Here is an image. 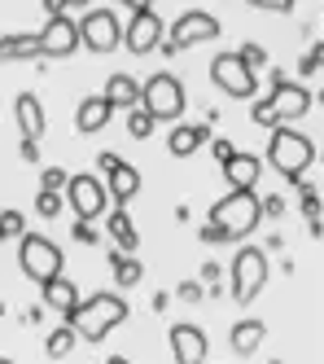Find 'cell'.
<instances>
[{
    "label": "cell",
    "mask_w": 324,
    "mask_h": 364,
    "mask_svg": "<svg viewBox=\"0 0 324 364\" xmlns=\"http://www.w3.org/2000/svg\"><path fill=\"white\" fill-rule=\"evenodd\" d=\"M315 163V141L307 132H298V127H276L272 136H267V167L281 171L293 189L307 185V167Z\"/></svg>",
    "instance_id": "cell-1"
},
{
    "label": "cell",
    "mask_w": 324,
    "mask_h": 364,
    "mask_svg": "<svg viewBox=\"0 0 324 364\" xmlns=\"http://www.w3.org/2000/svg\"><path fill=\"white\" fill-rule=\"evenodd\" d=\"M127 316H131L127 303H123L114 290H101V294H92V299L79 303V311H75L66 325H70L79 338H84V343H105V338H110Z\"/></svg>",
    "instance_id": "cell-2"
},
{
    "label": "cell",
    "mask_w": 324,
    "mask_h": 364,
    "mask_svg": "<svg viewBox=\"0 0 324 364\" xmlns=\"http://www.w3.org/2000/svg\"><path fill=\"white\" fill-rule=\"evenodd\" d=\"M267 106H272V114H276L281 127H289L293 119H303L315 106V92L307 84H298V80H289L285 70L267 66Z\"/></svg>",
    "instance_id": "cell-3"
},
{
    "label": "cell",
    "mask_w": 324,
    "mask_h": 364,
    "mask_svg": "<svg viewBox=\"0 0 324 364\" xmlns=\"http://www.w3.org/2000/svg\"><path fill=\"white\" fill-rule=\"evenodd\" d=\"M263 220V198L259 193H224L220 202L210 206V224H220L232 242L250 237Z\"/></svg>",
    "instance_id": "cell-4"
},
{
    "label": "cell",
    "mask_w": 324,
    "mask_h": 364,
    "mask_svg": "<svg viewBox=\"0 0 324 364\" xmlns=\"http://www.w3.org/2000/svg\"><path fill=\"white\" fill-rule=\"evenodd\" d=\"M62 264H66L62 246L53 242V237H44V232H26V237L18 242V268H22V277L48 285V281L62 277Z\"/></svg>",
    "instance_id": "cell-5"
},
{
    "label": "cell",
    "mask_w": 324,
    "mask_h": 364,
    "mask_svg": "<svg viewBox=\"0 0 324 364\" xmlns=\"http://www.w3.org/2000/svg\"><path fill=\"white\" fill-rule=\"evenodd\" d=\"M267 277H272V268H267V250L241 246V250L232 255V303H241V307L254 303V299L263 294Z\"/></svg>",
    "instance_id": "cell-6"
},
{
    "label": "cell",
    "mask_w": 324,
    "mask_h": 364,
    "mask_svg": "<svg viewBox=\"0 0 324 364\" xmlns=\"http://www.w3.org/2000/svg\"><path fill=\"white\" fill-rule=\"evenodd\" d=\"M215 36H220V18L206 14V9H188V14H180L167 27V40H162L158 48H162V58H176V53H184V48L206 44Z\"/></svg>",
    "instance_id": "cell-7"
},
{
    "label": "cell",
    "mask_w": 324,
    "mask_h": 364,
    "mask_svg": "<svg viewBox=\"0 0 324 364\" xmlns=\"http://www.w3.org/2000/svg\"><path fill=\"white\" fill-rule=\"evenodd\" d=\"M66 202H70V211L79 215V224H97L101 215H110V189H105V180L92 176V171H75L70 176Z\"/></svg>",
    "instance_id": "cell-8"
},
{
    "label": "cell",
    "mask_w": 324,
    "mask_h": 364,
    "mask_svg": "<svg viewBox=\"0 0 324 364\" xmlns=\"http://www.w3.org/2000/svg\"><path fill=\"white\" fill-rule=\"evenodd\" d=\"M141 106L162 123V119H167V123H176L180 114H184V106H188V101H184V84L176 80V75L171 70H158V75H149V80L141 84Z\"/></svg>",
    "instance_id": "cell-9"
},
{
    "label": "cell",
    "mask_w": 324,
    "mask_h": 364,
    "mask_svg": "<svg viewBox=\"0 0 324 364\" xmlns=\"http://www.w3.org/2000/svg\"><path fill=\"white\" fill-rule=\"evenodd\" d=\"M123 44H127V53H153V48L162 44V14L149 5V0H131L127 5V31H123Z\"/></svg>",
    "instance_id": "cell-10"
},
{
    "label": "cell",
    "mask_w": 324,
    "mask_h": 364,
    "mask_svg": "<svg viewBox=\"0 0 324 364\" xmlns=\"http://www.w3.org/2000/svg\"><path fill=\"white\" fill-rule=\"evenodd\" d=\"M79 44L88 48V53H114L123 44V22L114 9H88L79 18Z\"/></svg>",
    "instance_id": "cell-11"
},
{
    "label": "cell",
    "mask_w": 324,
    "mask_h": 364,
    "mask_svg": "<svg viewBox=\"0 0 324 364\" xmlns=\"http://www.w3.org/2000/svg\"><path fill=\"white\" fill-rule=\"evenodd\" d=\"M210 80H215V88H220V92H228L237 101H250L259 92V75L241 62L237 53H220V58H215L210 62Z\"/></svg>",
    "instance_id": "cell-12"
},
{
    "label": "cell",
    "mask_w": 324,
    "mask_h": 364,
    "mask_svg": "<svg viewBox=\"0 0 324 364\" xmlns=\"http://www.w3.org/2000/svg\"><path fill=\"white\" fill-rule=\"evenodd\" d=\"M75 48H79V22L70 14H48L44 31H40V58L62 62V58L75 53Z\"/></svg>",
    "instance_id": "cell-13"
},
{
    "label": "cell",
    "mask_w": 324,
    "mask_h": 364,
    "mask_svg": "<svg viewBox=\"0 0 324 364\" xmlns=\"http://www.w3.org/2000/svg\"><path fill=\"white\" fill-rule=\"evenodd\" d=\"M167 338H171V355H176V364H206L210 338H206L198 325H188V321H176Z\"/></svg>",
    "instance_id": "cell-14"
},
{
    "label": "cell",
    "mask_w": 324,
    "mask_h": 364,
    "mask_svg": "<svg viewBox=\"0 0 324 364\" xmlns=\"http://www.w3.org/2000/svg\"><path fill=\"white\" fill-rule=\"evenodd\" d=\"M263 176V159H254V154H232V159L224 163V180H228V193H254Z\"/></svg>",
    "instance_id": "cell-15"
},
{
    "label": "cell",
    "mask_w": 324,
    "mask_h": 364,
    "mask_svg": "<svg viewBox=\"0 0 324 364\" xmlns=\"http://www.w3.org/2000/svg\"><path fill=\"white\" fill-rule=\"evenodd\" d=\"M40 303H44V311H58L62 316V325L79 311V290H75V281H66V277H58V281H48V285H40Z\"/></svg>",
    "instance_id": "cell-16"
},
{
    "label": "cell",
    "mask_w": 324,
    "mask_h": 364,
    "mask_svg": "<svg viewBox=\"0 0 324 364\" xmlns=\"http://www.w3.org/2000/svg\"><path fill=\"white\" fill-rule=\"evenodd\" d=\"M14 114H18V127H22V141H40V136H44L48 119H44V106H40L36 92H18Z\"/></svg>",
    "instance_id": "cell-17"
},
{
    "label": "cell",
    "mask_w": 324,
    "mask_h": 364,
    "mask_svg": "<svg viewBox=\"0 0 324 364\" xmlns=\"http://www.w3.org/2000/svg\"><path fill=\"white\" fill-rule=\"evenodd\" d=\"M110 114H114V106H110L101 92H92V97H84V101L75 106V127H79L84 136H92V132H101V127L110 123Z\"/></svg>",
    "instance_id": "cell-18"
},
{
    "label": "cell",
    "mask_w": 324,
    "mask_h": 364,
    "mask_svg": "<svg viewBox=\"0 0 324 364\" xmlns=\"http://www.w3.org/2000/svg\"><path fill=\"white\" fill-rule=\"evenodd\" d=\"M101 97L110 101L114 110H127V114H131V110H141V84L131 80L127 70H114L110 80H105V92H101Z\"/></svg>",
    "instance_id": "cell-19"
},
{
    "label": "cell",
    "mask_w": 324,
    "mask_h": 364,
    "mask_svg": "<svg viewBox=\"0 0 324 364\" xmlns=\"http://www.w3.org/2000/svg\"><path fill=\"white\" fill-rule=\"evenodd\" d=\"M263 343H267V321H259V316H246V321H237L228 329V347L237 355H254Z\"/></svg>",
    "instance_id": "cell-20"
},
{
    "label": "cell",
    "mask_w": 324,
    "mask_h": 364,
    "mask_svg": "<svg viewBox=\"0 0 324 364\" xmlns=\"http://www.w3.org/2000/svg\"><path fill=\"white\" fill-rule=\"evenodd\" d=\"M206 141H210V127L206 123H176L171 136H167V149L176 154V159H188V154H198Z\"/></svg>",
    "instance_id": "cell-21"
},
{
    "label": "cell",
    "mask_w": 324,
    "mask_h": 364,
    "mask_svg": "<svg viewBox=\"0 0 324 364\" xmlns=\"http://www.w3.org/2000/svg\"><path fill=\"white\" fill-rule=\"evenodd\" d=\"M105 189H110V206H119V211H127V202L141 193V171L131 167V163H123L110 180H105Z\"/></svg>",
    "instance_id": "cell-22"
},
{
    "label": "cell",
    "mask_w": 324,
    "mask_h": 364,
    "mask_svg": "<svg viewBox=\"0 0 324 364\" xmlns=\"http://www.w3.org/2000/svg\"><path fill=\"white\" fill-rule=\"evenodd\" d=\"M105 228H110V237H114V250H123V255H136L141 237H136V224L127 220V211L110 206V215H105Z\"/></svg>",
    "instance_id": "cell-23"
},
{
    "label": "cell",
    "mask_w": 324,
    "mask_h": 364,
    "mask_svg": "<svg viewBox=\"0 0 324 364\" xmlns=\"http://www.w3.org/2000/svg\"><path fill=\"white\" fill-rule=\"evenodd\" d=\"M40 58V36H0V62H31Z\"/></svg>",
    "instance_id": "cell-24"
},
{
    "label": "cell",
    "mask_w": 324,
    "mask_h": 364,
    "mask_svg": "<svg viewBox=\"0 0 324 364\" xmlns=\"http://www.w3.org/2000/svg\"><path fill=\"white\" fill-rule=\"evenodd\" d=\"M110 272H114V281L123 285V290H131V285H141V277H145L141 259H136V255H123V250H110Z\"/></svg>",
    "instance_id": "cell-25"
},
{
    "label": "cell",
    "mask_w": 324,
    "mask_h": 364,
    "mask_svg": "<svg viewBox=\"0 0 324 364\" xmlns=\"http://www.w3.org/2000/svg\"><path fill=\"white\" fill-rule=\"evenodd\" d=\"M75 343H79V333H75L70 325H58V329H48V338H44V355L66 360V355L75 351Z\"/></svg>",
    "instance_id": "cell-26"
},
{
    "label": "cell",
    "mask_w": 324,
    "mask_h": 364,
    "mask_svg": "<svg viewBox=\"0 0 324 364\" xmlns=\"http://www.w3.org/2000/svg\"><path fill=\"white\" fill-rule=\"evenodd\" d=\"M153 127H158V119H153V114H149L145 106L127 114V132H131V136H136V141H145V136H153Z\"/></svg>",
    "instance_id": "cell-27"
},
{
    "label": "cell",
    "mask_w": 324,
    "mask_h": 364,
    "mask_svg": "<svg viewBox=\"0 0 324 364\" xmlns=\"http://www.w3.org/2000/svg\"><path fill=\"white\" fill-rule=\"evenodd\" d=\"M66 185H70V171H62V167H44L40 171V189L44 193H62Z\"/></svg>",
    "instance_id": "cell-28"
},
{
    "label": "cell",
    "mask_w": 324,
    "mask_h": 364,
    "mask_svg": "<svg viewBox=\"0 0 324 364\" xmlns=\"http://www.w3.org/2000/svg\"><path fill=\"white\" fill-rule=\"evenodd\" d=\"M62 206H66L62 193H44V189L36 193V211H40L44 220H58V215H62Z\"/></svg>",
    "instance_id": "cell-29"
},
{
    "label": "cell",
    "mask_w": 324,
    "mask_h": 364,
    "mask_svg": "<svg viewBox=\"0 0 324 364\" xmlns=\"http://www.w3.org/2000/svg\"><path fill=\"white\" fill-rule=\"evenodd\" d=\"M0 237H26V220H22V211H0Z\"/></svg>",
    "instance_id": "cell-30"
},
{
    "label": "cell",
    "mask_w": 324,
    "mask_h": 364,
    "mask_svg": "<svg viewBox=\"0 0 324 364\" xmlns=\"http://www.w3.org/2000/svg\"><path fill=\"white\" fill-rule=\"evenodd\" d=\"M237 58L246 62L254 75H259V70H267V48H263V44H241V48H237Z\"/></svg>",
    "instance_id": "cell-31"
},
{
    "label": "cell",
    "mask_w": 324,
    "mask_h": 364,
    "mask_svg": "<svg viewBox=\"0 0 324 364\" xmlns=\"http://www.w3.org/2000/svg\"><path fill=\"white\" fill-rule=\"evenodd\" d=\"M250 119H254L259 127H267V132H276V127H281V123H276V114H272V106H267V97L250 106Z\"/></svg>",
    "instance_id": "cell-32"
},
{
    "label": "cell",
    "mask_w": 324,
    "mask_h": 364,
    "mask_svg": "<svg viewBox=\"0 0 324 364\" xmlns=\"http://www.w3.org/2000/svg\"><path fill=\"white\" fill-rule=\"evenodd\" d=\"M176 299H180V303H202V299H206V285H202V281H180Z\"/></svg>",
    "instance_id": "cell-33"
},
{
    "label": "cell",
    "mask_w": 324,
    "mask_h": 364,
    "mask_svg": "<svg viewBox=\"0 0 324 364\" xmlns=\"http://www.w3.org/2000/svg\"><path fill=\"white\" fill-rule=\"evenodd\" d=\"M320 211H324V206H320L315 185H303V215H307V224H311V220H320Z\"/></svg>",
    "instance_id": "cell-34"
},
{
    "label": "cell",
    "mask_w": 324,
    "mask_h": 364,
    "mask_svg": "<svg viewBox=\"0 0 324 364\" xmlns=\"http://www.w3.org/2000/svg\"><path fill=\"white\" fill-rule=\"evenodd\" d=\"M198 237H202L206 246H228V242H232V237H228V232H224L220 224H210V220L202 224V232H198Z\"/></svg>",
    "instance_id": "cell-35"
},
{
    "label": "cell",
    "mask_w": 324,
    "mask_h": 364,
    "mask_svg": "<svg viewBox=\"0 0 324 364\" xmlns=\"http://www.w3.org/2000/svg\"><path fill=\"white\" fill-rule=\"evenodd\" d=\"M263 215H267V220H281V215H285V198H281V193H267V198H263Z\"/></svg>",
    "instance_id": "cell-36"
},
{
    "label": "cell",
    "mask_w": 324,
    "mask_h": 364,
    "mask_svg": "<svg viewBox=\"0 0 324 364\" xmlns=\"http://www.w3.org/2000/svg\"><path fill=\"white\" fill-rule=\"evenodd\" d=\"M75 242H79V246H97V242H101L97 224H75Z\"/></svg>",
    "instance_id": "cell-37"
},
{
    "label": "cell",
    "mask_w": 324,
    "mask_h": 364,
    "mask_svg": "<svg viewBox=\"0 0 324 364\" xmlns=\"http://www.w3.org/2000/svg\"><path fill=\"white\" fill-rule=\"evenodd\" d=\"M210 154H215V159H220V167H224L237 149H232V141H224V136H210Z\"/></svg>",
    "instance_id": "cell-38"
},
{
    "label": "cell",
    "mask_w": 324,
    "mask_h": 364,
    "mask_svg": "<svg viewBox=\"0 0 324 364\" xmlns=\"http://www.w3.org/2000/svg\"><path fill=\"white\" fill-rule=\"evenodd\" d=\"M18 154L22 163H40V141H18Z\"/></svg>",
    "instance_id": "cell-39"
},
{
    "label": "cell",
    "mask_w": 324,
    "mask_h": 364,
    "mask_svg": "<svg viewBox=\"0 0 324 364\" xmlns=\"http://www.w3.org/2000/svg\"><path fill=\"white\" fill-rule=\"evenodd\" d=\"M123 167V159H119V154H101V159H97V171H105V176H114Z\"/></svg>",
    "instance_id": "cell-40"
},
{
    "label": "cell",
    "mask_w": 324,
    "mask_h": 364,
    "mask_svg": "<svg viewBox=\"0 0 324 364\" xmlns=\"http://www.w3.org/2000/svg\"><path fill=\"white\" fill-rule=\"evenodd\" d=\"M220 277H224V268L215 264V259H210V264H202V281H210V290L220 285Z\"/></svg>",
    "instance_id": "cell-41"
},
{
    "label": "cell",
    "mask_w": 324,
    "mask_h": 364,
    "mask_svg": "<svg viewBox=\"0 0 324 364\" xmlns=\"http://www.w3.org/2000/svg\"><path fill=\"white\" fill-rule=\"evenodd\" d=\"M44 321V303H36V307H26V325H40Z\"/></svg>",
    "instance_id": "cell-42"
},
{
    "label": "cell",
    "mask_w": 324,
    "mask_h": 364,
    "mask_svg": "<svg viewBox=\"0 0 324 364\" xmlns=\"http://www.w3.org/2000/svg\"><path fill=\"white\" fill-rule=\"evenodd\" d=\"M298 70H303V80H307V75H315V70H320V66H315V62H311V53H303V62H298Z\"/></svg>",
    "instance_id": "cell-43"
},
{
    "label": "cell",
    "mask_w": 324,
    "mask_h": 364,
    "mask_svg": "<svg viewBox=\"0 0 324 364\" xmlns=\"http://www.w3.org/2000/svg\"><path fill=\"white\" fill-rule=\"evenodd\" d=\"M167 303H171V294H167V290H158V294H153V311H167Z\"/></svg>",
    "instance_id": "cell-44"
},
{
    "label": "cell",
    "mask_w": 324,
    "mask_h": 364,
    "mask_svg": "<svg viewBox=\"0 0 324 364\" xmlns=\"http://www.w3.org/2000/svg\"><path fill=\"white\" fill-rule=\"evenodd\" d=\"M311 62H315V66H324V40H320V44H311Z\"/></svg>",
    "instance_id": "cell-45"
},
{
    "label": "cell",
    "mask_w": 324,
    "mask_h": 364,
    "mask_svg": "<svg viewBox=\"0 0 324 364\" xmlns=\"http://www.w3.org/2000/svg\"><path fill=\"white\" fill-rule=\"evenodd\" d=\"M105 364H131L127 355H110V360H105Z\"/></svg>",
    "instance_id": "cell-46"
},
{
    "label": "cell",
    "mask_w": 324,
    "mask_h": 364,
    "mask_svg": "<svg viewBox=\"0 0 324 364\" xmlns=\"http://www.w3.org/2000/svg\"><path fill=\"white\" fill-rule=\"evenodd\" d=\"M315 101H320V106H324V92H315Z\"/></svg>",
    "instance_id": "cell-47"
},
{
    "label": "cell",
    "mask_w": 324,
    "mask_h": 364,
    "mask_svg": "<svg viewBox=\"0 0 324 364\" xmlns=\"http://www.w3.org/2000/svg\"><path fill=\"white\" fill-rule=\"evenodd\" d=\"M0 364H14V360H5V355H0Z\"/></svg>",
    "instance_id": "cell-48"
},
{
    "label": "cell",
    "mask_w": 324,
    "mask_h": 364,
    "mask_svg": "<svg viewBox=\"0 0 324 364\" xmlns=\"http://www.w3.org/2000/svg\"><path fill=\"white\" fill-rule=\"evenodd\" d=\"M0 316H5V303H0Z\"/></svg>",
    "instance_id": "cell-49"
},
{
    "label": "cell",
    "mask_w": 324,
    "mask_h": 364,
    "mask_svg": "<svg viewBox=\"0 0 324 364\" xmlns=\"http://www.w3.org/2000/svg\"><path fill=\"white\" fill-rule=\"evenodd\" d=\"M320 163H324V149H320Z\"/></svg>",
    "instance_id": "cell-50"
},
{
    "label": "cell",
    "mask_w": 324,
    "mask_h": 364,
    "mask_svg": "<svg viewBox=\"0 0 324 364\" xmlns=\"http://www.w3.org/2000/svg\"><path fill=\"white\" fill-rule=\"evenodd\" d=\"M267 364H281V360H267Z\"/></svg>",
    "instance_id": "cell-51"
},
{
    "label": "cell",
    "mask_w": 324,
    "mask_h": 364,
    "mask_svg": "<svg viewBox=\"0 0 324 364\" xmlns=\"http://www.w3.org/2000/svg\"><path fill=\"white\" fill-rule=\"evenodd\" d=\"M0 242H5V237H0Z\"/></svg>",
    "instance_id": "cell-52"
}]
</instances>
